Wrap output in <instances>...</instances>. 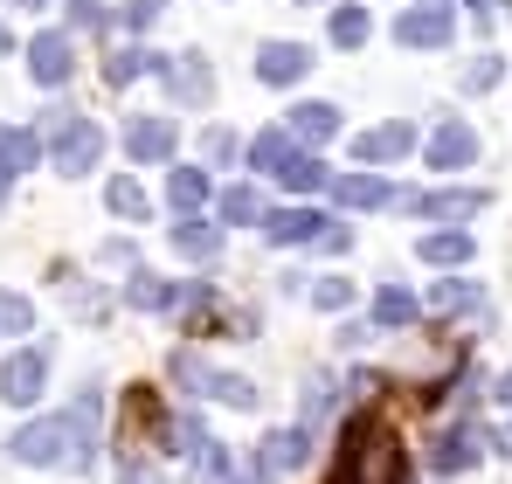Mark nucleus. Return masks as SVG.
Returning a JSON list of instances; mask_svg holds the SVG:
<instances>
[{
	"mask_svg": "<svg viewBox=\"0 0 512 484\" xmlns=\"http://www.w3.org/2000/svg\"><path fill=\"white\" fill-rule=\"evenodd\" d=\"M450 28H457V14H450L443 0H423V7L395 14V42H402V49H443Z\"/></svg>",
	"mask_w": 512,
	"mask_h": 484,
	"instance_id": "6",
	"label": "nucleus"
},
{
	"mask_svg": "<svg viewBox=\"0 0 512 484\" xmlns=\"http://www.w3.org/2000/svg\"><path fill=\"white\" fill-rule=\"evenodd\" d=\"M305 450H312V436H305V429H270V436H263V457H256V471H263V484L291 478V471L305 464Z\"/></svg>",
	"mask_w": 512,
	"mask_h": 484,
	"instance_id": "11",
	"label": "nucleus"
},
{
	"mask_svg": "<svg viewBox=\"0 0 512 484\" xmlns=\"http://www.w3.org/2000/svg\"><path fill=\"white\" fill-rule=\"evenodd\" d=\"M429 305H436L443 319H450V312H471V305H478V284H464V277H450V284H436V291H429Z\"/></svg>",
	"mask_w": 512,
	"mask_h": 484,
	"instance_id": "30",
	"label": "nucleus"
},
{
	"mask_svg": "<svg viewBox=\"0 0 512 484\" xmlns=\"http://www.w3.org/2000/svg\"><path fill=\"white\" fill-rule=\"evenodd\" d=\"M160 77H167L173 104H208V90H215V70H208V56H173Z\"/></svg>",
	"mask_w": 512,
	"mask_h": 484,
	"instance_id": "13",
	"label": "nucleus"
},
{
	"mask_svg": "<svg viewBox=\"0 0 512 484\" xmlns=\"http://www.w3.org/2000/svg\"><path fill=\"white\" fill-rule=\"evenodd\" d=\"M208 160H236V139H229V132H222V125H215V132H208Z\"/></svg>",
	"mask_w": 512,
	"mask_h": 484,
	"instance_id": "36",
	"label": "nucleus"
},
{
	"mask_svg": "<svg viewBox=\"0 0 512 484\" xmlns=\"http://www.w3.org/2000/svg\"><path fill=\"white\" fill-rule=\"evenodd\" d=\"M222 222H236V229H243V222H263V201H256L250 187H229V194H222Z\"/></svg>",
	"mask_w": 512,
	"mask_h": 484,
	"instance_id": "31",
	"label": "nucleus"
},
{
	"mask_svg": "<svg viewBox=\"0 0 512 484\" xmlns=\"http://www.w3.org/2000/svg\"><path fill=\"white\" fill-rule=\"evenodd\" d=\"M492 402H506V408H512V367L499 374V388H492Z\"/></svg>",
	"mask_w": 512,
	"mask_h": 484,
	"instance_id": "37",
	"label": "nucleus"
},
{
	"mask_svg": "<svg viewBox=\"0 0 512 484\" xmlns=\"http://www.w3.org/2000/svg\"><path fill=\"white\" fill-rule=\"evenodd\" d=\"M70 14H77V28H104V7L97 0H70Z\"/></svg>",
	"mask_w": 512,
	"mask_h": 484,
	"instance_id": "35",
	"label": "nucleus"
},
{
	"mask_svg": "<svg viewBox=\"0 0 512 484\" xmlns=\"http://www.w3.org/2000/svg\"><path fill=\"white\" fill-rule=\"evenodd\" d=\"M277 180H284V187H291V194H312V187H333V173H326V166L312 160V153H291V160H284V173H277Z\"/></svg>",
	"mask_w": 512,
	"mask_h": 484,
	"instance_id": "25",
	"label": "nucleus"
},
{
	"mask_svg": "<svg viewBox=\"0 0 512 484\" xmlns=\"http://www.w3.org/2000/svg\"><path fill=\"white\" fill-rule=\"evenodd\" d=\"M28 325H35V305L14 298V291H0V332H28Z\"/></svg>",
	"mask_w": 512,
	"mask_h": 484,
	"instance_id": "33",
	"label": "nucleus"
},
{
	"mask_svg": "<svg viewBox=\"0 0 512 484\" xmlns=\"http://www.w3.org/2000/svg\"><path fill=\"white\" fill-rule=\"evenodd\" d=\"M429 464H436L443 478L471 471V464H478V436H471V429H436V436H429Z\"/></svg>",
	"mask_w": 512,
	"mask_h": 484,
	"instance_id": "17",
	"label": "nucleus"
},
{
	"mask_svg": "<svg viewBox=\"0 0 512 484\" xmlns=\"http://www.w3.org/2000/svg\"><path fill=\"white\" fill-rule=\"evenodd\" d=\"M0 56H7V28H0Z\"/></svg>",
	"mask_w": 512,
	"mask_h": 484,
	"instance_id": "41",
	"label": "nucleus"
},
{
	"mask_svg": "<svg viewBox=\"0 0 512 484\" xmlns=\"http://www.w3.org/2000/svg\"><path fill=\"white\" fill-rule=\"evenodd\" d=\"M333 201L340 208H395V180H381V173H333Z\"/></svg>",
	"mask_w": 512,
	"mask_h": 484,
	"instance_id": "15",
	"label": "nucleus"
},
{
	"mask_svg": "<svg viewBox=\"0 0 512 484\" xmlns=\"http://www.w3.org/2000/svg\"><path fill=\"white\" fill-rule=\"evenodd\" d=\"M35 160H42V139L35 132H0V180H14V173H35Z\"/></svg>",
	"mask_w": 512,
	"mask_h": 484,
	"instance_id": "22",
	"label": "nucleus"
},
{
	"mask_svg": "<svg viewBox=\"0 0 512 484\" xmlns=\"http://www.w3.org/2000/svg\"><path fill=\"white\" fill-rule=\"evenodd\" d=\"M478 160V132L464 125V118H443L436 132H429V166L436 173H457V166Z\"/></svg>",
	"mask_w": 512,
	"mask_h": 484,
	"instance_id": "9",
	"label": "nucleus"
},
{
	"mask_svg": "<svg viewBox=\"0 0 512 484\" xmlns=\"http://www.w3.org/2000/svg\"><path fill=\"white\" fill-rule=\"evenodd\" d=\"M139 70H167V56H139V49H118V56L104 63V83H111V90H125V83H139Z\"/></svg>",
	"mask_w": 512,
	"mask_h": 484,
	"instance_id": "24",
	"label": "nucleus"
},
{
	"mask_svg": "<svg viewBox=\"0 0 512 484\" xmlns=\"http://www.w3.org/2000/svg\"><path fill=\"white\" fill-rule=\"evenodd\" d=\"M125 298H132L139 312H167V305H194L201 291H173V284H160V277H146V270H139V277L125 284Z\"/></svg>",
	"mask_w": 512,
	"mask_h": 484,
	"instance_id": "20",
	"label": "nucleus"
},
{
	"mask_svg": "<svg viewBox=\"0 0 512 484\" xmlns=\"http://www.w3.org/2000/svg\"><path fill=\"white\" fill-rule=\"evenodd\" d=\"M312 305H319V312H346V305H353V284H346V277H326V284H312Z\"/></svg>",
	"mask_w": 512,
	"mask_h": 484,
	"instance_id": "32",
	"label": "nucleus"
},
{
	"mask_svg": "<svg viewBox=\"0 0 512 484\" xmlns=\"http://www.w3.org/2000/svg\"><path fill=\"white\" fill-rule=\"evenodd\" d=\"M499 83V56H478L471 70H464V90H492Z\"/></svg>",
	"mask_w": 512,
	"mask_h": 484,
	"instance_id": "34",
	"label": "nucleus"
},
{
	"mask_svg": "<svg viewBox=\"0 0 512 484\" xmlns=\"http://www.w3.org/2000/svg\"><path fill=\"white\" fill-rule=\"evenodd\" d=\"M305 70H312V49L305 42H263L256 49V77L263 83H298Z\"/></svg>",
	"mask_w": 512,
	"mask_h": 484,
	"instance_id": "14",
	"label": "nucleus"
},
{
	"mask_svg": "<svg viewBox=\"0 0 512 484\" xmlns=\"http://www.w3.org/2000/svg\"><path fill=\"white\" fill-rule=\"evenodd\" d=\"M291 153H298V139H291V132H277V125H270V132H256V146H250V166H256V173H270V180H277V173H284V160H291Z\"/></svg>",
	"mask_w": 512,
	"mask_h": 484,
	"instance_id": "23",
	"label": "nucleus"
},
{
	"mask_svg": "<svg viewBox=\"0 0 512 484\" xmlns=\"http://www.w3.org/2000/svg\"><path fill=\"white\" fill-rule=\"evenodd\" d=\"M70 70H77V42H70V35H56V28H49V35H35V42H28V77L42 83V90L70 83Z\"/></svg>",
	"mask_w": 512,
	"mask_h": 484,
	"instance_id": "8",
	"label": "nucleus"
},
{
	"mask_svg": "<svg viewBox=\"0 0 512 484\" xmlns=\"http://www.w3.org/2000/svg\"><path fill=\"white\" fill-rule=\"evenodd\" d=\"M492 443H499V450H512V422H506V429H499V436H492Z\"/></svg>",
	"mask_w": 512,
	"mask_h": 484,
	"instance_id": "38",
	"label": "nucleus"
},
{
	"mask_svg": "<svg viewBox=\"0 0 512 484\" xmlns=\"http://www.w3.org/2000/svg\"><path fill=\"white\" fill-rule=\"evenodd\" d=\"M443 7H450V0H443Z\"/></svg>",
	"mask_w": 512,
	"mask_h": 484,
	"instance_id": "43",
	"label": "nucleus"
},
{
	"mask_svg": "<svg viewBox=\"0 0 512 484\" xmlns=\"http://www.w3.org/2000/svg\"><path fill=\"white\" fill-rule=\"evenodd\" d=\"M21 7H56V0H21ZM63 7H70V0H63Z\"/></svg>",
	"mask_w": 512,
	"mask_h": 484,
	"instance_id": "39",
	"label": "nucleus"
},
{
	"mask_svg": "<svg viewBox=\"0 0 512 484\" xmlns=\"http://www.w3.org/2000/svg\"><path fill=\"white\" fill-rule=\"evenodd\" d=\"M263 236L277 242V249H298V242H326L333 222L312 215V208H277V215H263Z\"/></svg>",
	"mask_w": 512,
	"mask_h": 484,
	"instance_id": "10",
	"label": "nucleus"
},
{
	"mask_svg": "<svg viewBox=\"0 0 512 484\" xmlns=\"http://www.w3.org/2000/svg\"><path fill=\"white\" fill-rule=\"evenodd\" d=\"M201 201H208V173H201V166H173L167 173V208L173 215H194Z\"/></svg>",
	"mask_w": 512,
	"mask_h": 484,
	"instance_id": "21",
	"label": "nucleus"
},
{
	"mask_svg": "<svg viewBox=\"0 0 512 484\" xmlns=\"http://www.w3.org/2000/svg\"><path fill=\"white\" fill-rule=\"evenodd\" d=\"M471 7H478V14H492V0H471Z\"/></svg>",
	"mask_w": 512,
	"mask_h": 484,
	"instance_id": "40",
	"label": "nucleus"
},
{
	"mask_svg": "<svg viewBox=\"0 0 512 484\" xmlns=\"http://www.w3.org/2000/svg\"><path fill=\"white\" fill-rule=\"evenodd\" d=\"M173 381L180 388H194V395H208V402H229V408H256V388L243 374H215L208 360H194V353H173Z\"/></svg>",
	"mask_w": 512,
	"mask_h": 484,
	"instance_id": "4",
	"label": "nucleus"
},
{
	"mask_svg": "<svg viewBox=\"0 0 512 484\" xmlns=\"http://www.w3.org/2000/svg\"><path fill=\"white\" fill-rule=\"evenodd\" d=\"M49 160H56V173H90L104 160V132L84 111H49Z\"/></svg>",
	"mask_w": 512,
	"mask_h": 484,
	"instance_id": "3",
	"label": "nucleus"
},
{
	"mask_svg": "<svg viewBox=\"0 0 512 484\" xmlns=\"http://www.w3.org/2000/svg\"><path fill=\"white\" fill-rule=\"evenodd\" d=\"M423 263H443V270L471 263V236H464V229H450V236H423Z\"/></svg>",
	"mask_w": 512,
	"mask_h": 484,
	"instance_id": "26",
	"label": "nucleus"
},
{
	"mask_svg": "<svg viewBox=\"0 0 512 484\" xmlns=\"http://www.w3.org/2000/svg\"><path fill=\"white\" fill-rule=\"evenodd\" d=\"M7 450H14V464H35V471L63 464V450H70V464H84V436H77L70 415H42V422H28V429H14Z\"/></svg>",
	"mask_w": 512,
	"mask_h": 484,
	"instance_id": "2",
	"label": "nucleus"
},
{
	"mask_svg": "<svg viewBox=\"0 0 512 484\" xmlns=\"http://www.w3.org/2000/svg\"><path fill=\"white\" fill-rule=\"evenodd\" d=\"M360 160H374V166H388V160H409L416 153V125H374V132H360V146H353Z\"/></svg>",
	"mask_w": 512,
	"mask_h": 484,
	"instance_id": "16",
	"label": "nucleus"
},
{
	"mask_svg": "<svg viewBox=\"0 0 512 484\" xmlns=\"http://www.w3.org/2000/svg\"><path fill=\"white\" fill-rule=\"evenodd\" d=\"M104 208H111V215H125V222H146V194H139V180H125V173H118V180L104 187Z\"/></svg>",
	"mask_w": 512,
	"mask_h": 484,
	"instance_id": "27",
	"label": "nucleus"
},
{
	"mask_svg": "<svg viewBox=\"0 0 512 484\" xmlns=\"http://www.w3.org/2000/svg\"><path fill=\"white\" fill-rule=\"evenodd\" d=\"M173 118H132L125 125V153L132 160H146V166H160V160H173Z\"/></svg>",
	"mask_w": 512,
	"mask_h": 484,
	"instance_id": "12",
	"label": "nucleus"
},
{
	"mask_svg": "<svg viewBox=\"0 0 512 484\" xmlns=\"http://www.w3.org/2000/svg\"><path fill=\"white\" fill-rule=\"evenodd\" d=\"M284 132H291V139H305V146H326V139L340 132V111H333V104H298Z\"/></svg>",
	"mask_w": 512,
	"mask_h": 484,
	"instance_id": "19",
	"label": "nucleus"
},
{
	"mask_svg": "<svg viewBox=\"0 0 512 484\" xmlns=\"http://www.w3.org/2000/svg\"><path fill=\"white\" fill-rule=\"evenodd\" d=\"M42 388H49V353H42V346L7 353V367H0V402L35 408V402H42Z\"/></svg>",
	"mask_w": 512,
	"mask_h": 484,
	"instance_id": "5",
	"label": "nucleus"
},
{
	"mask_svg": "<svg viewBox=\"0 0 512 484\" xmlns=\"http://www.w3.org/2000/svg\"><path fill=\"white\" fill-rule=\"evenodd\" d=\"M485 201H492V194H478V187H443V194H395V208H416V215H429V222H471Z\"/></svg>",
	"mask_w": 512,
	"mask_h": 484,
	"instance_id": "7",
	"label": "nucleus"
},
{
	"mask_svg": "<svg viewBox=\"0 0 512 484\" xmlns=\"http://www.w3.org/2000/svg\"><path fill=\"white\" fill-rule=\"evenodd\" d=\"M333 484H409L402 436L381 415H353L340 429V471H333Z\"/></svg>",
	"mask_w": 512,
	"mask_h": 484,
	"instance_id": "1",
	"label": "nucleus"
},
{
	"mask_svg": "<svg viewBox=\"0 0 512 484\" xmlns=\"http://www.w3.org/2000/svg\"><path fill=\"white\" fill-rule=\"evenodd\" d=\"M367 28H374V21H367V7H333V42H340V49H360V42H367Z\"/></svg>",
	"mask_w": 512,
	"mask_h": 484,
	"instance_id": "29",
	"label": "nucleus"
},
{
	"mask_svg": "<svg viewBox=\"0 0 512 484\" xmlns=\"http://www.w3.org/2000/svg\"><path fill=\"white\" fill-rule=\"evenodd\" d=\"M167 236H173V249H180V256H187V263H208V256H215V249H222V229H208V222H201V215H180V222H173Z\"/></svg>",
	"mask_w": 512,
	"mask_h": 484,
	"instance_id": "18",
	"label": "nucleus"
},
{
	"mask_svg": "<svg viewBox=\"0 0 512 484\" xmlns=\"http://www.w3.org/2000/svg\"><path fill=\"white\" fill-rule=\"evenodd\" d=\"M298 7H319V0H298Z\"/></svg>",
	"mask_w": 512,
	"mask_h": 484,
	"instance_id": "42",
	"label": "nucleus"
},
{
	"mask_svg": "<svg viewBox=\"0 0 512 484\" xmlns=\"http://www.w3.org/2000/svg\"><path fill=\"white\" fill-rule=\"evenodd\" d=\"M374 319H381V325H409V319H416V298H409L402 284H381V298H374Z\"/></svg>",
	"mask_w": 512,
	"mask_h": 484,
	"instance_id": "28",
	"label": "nucleus"
}]
</instances>
